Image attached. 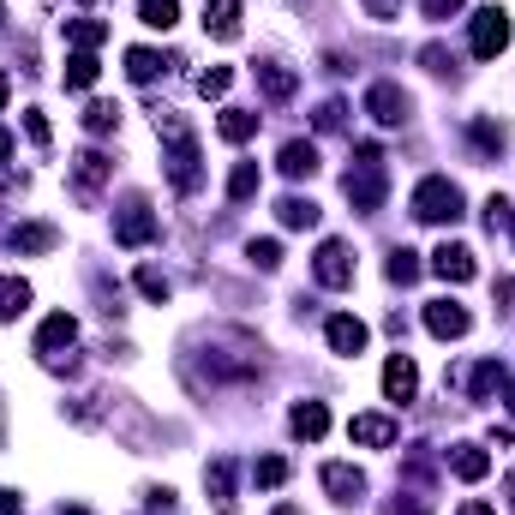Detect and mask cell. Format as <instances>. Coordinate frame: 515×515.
<instances>
[{
  "instance_id": "cell-1",
  "label": "cell",
  "mask_w": 515,
  "mask_h": 515,
  "mask_svg": "<svg viewBox=\"0 0 515 515\" xmlns=\"http://www.w3.org/2000/svg\"><path fill=\"white\" fill-rule=\"evenodd\" d=\"M156 132L168 138V186L186 198V192H198V138L174 120V114H156Z\"/></svg>"
},
{
  "instance_id": "cell-2",
  "label": "cell",
  "mask_w": 515,
  "mask_h": 515,
  "mask_svg": "<svg viewBox=\"0 0 515 515\" xmlns=\"http://www.w3.org/2000/svg\"><path fill=\"white\" fill-rule=\"evenodd\" d=\"M354 156H360V162L348 168L342 192H348V204H354V210H366V216H372V210L384 204V192H390V180H384V150H378V144H360Z\"/></svg>"
},
{
  "instance_id": "cell-3",
  "label": "cell",
  "mask_w": 515,
  "mask_h": 515,
  "mask_svg": "<svg viewBox=\"0 0 515 515\" xmlns=\"http://www.w3.org/2000/svg\"><path fill=\"white\" fill-rule=\"evenodd\" d=\"M462 186L456 180H444V174H432V180H420L414 186V216L420 222H462Z\"/></svg>"
},
{
  "instance_id": "cell-4",
  "label": "cell",
  "mask_w": 515,
  "mask_h": 515,
  "mask_svg": "<svg viewBox=\"0 0 515 515\" xmlns=\"http://www.w3.org/2000/svg\"><path fill=\"white\" fill-rule=\"evenodd\" d=\"M510 12H504V6H480V12H474V54H480V60H498V54H504V48H510Z\"/></svg>"
},
{
  "instance_id": "cell-5",
  "label": "cell",
  "mask_w": 515,
  "mask_h": 515,
  "mask_svg": "<svg viewBox=\"0 0 515 515\" xmlns=\"http://www.w3.org/2000/svg\"><path fill=\"white\" fill-rule=\"evenodd\" d=\"M156 228H162V222H156V210H150L144 198H132V204L114 216V240H120V246H150Z\"/></svg>"
},
{
  "instance_id": "cell-6",
  "label": "cell",
  "mask_w": 515,
  "mask_h": 515,
  "mask_svg": "<svg viewBox=\"0 0 515 515\" xmlns=\"http://www.w3.org/2000/svg\"><path fill=\"white\" fill-rule=\"evenodd\" d=\"M312 276H318L324 288H348V282H354V252H348V240H324L318 258H312Z\"/></svg>"
},
{
  "instance_id": "cell-7",
  "label": "cell",
  "mask_w": 515,
  "mask_h": 515,
  "mask_svg": "<svg viewBox=\"0 0 515 515\" xmlns=\"http://www.w3.org/2000/svg\"><path fill=\"white\" fill-rule=\"evenodd\" d=\"M426 330H432L438 342H462V336L474 330V312L456 306V300H432V306H426Z\"/></svg>"
},
{
  "instance_id": "cell-8",
  "label": "cell",
  "mask_w": 515,
  "mask_h": 515,
  "mask_svg": "<svg viewBox=\"0 0 515 515\" xmlns=\"http://www.w3.org/2000/svg\"><path fill=\"white\" fill-rule=\"evenodd\" d=\"M348 438L366 444V450H390V444L402 438V426H396L390 414H354V420H348Z\"/></svg>"
},
{
  "instance_id": "cell-9",
  "label": "cell",
  "mask_w": 515,
  "mask_h": 515,
  "mask_svg": "<svg viewBox=\"0 0 515 515\" xmlns=\"http://www.w3.org/2000/svg\"><path fill=\"white\" fill-rule=\"evenodd\" d=\"M108 174H114V162H108L102 150H84V156H72V192H78L84 204L96 198V186H102Z\"/></svg>"
},
{
  "instance_id": "cell-10",
  "label": "cell",
  "mask_w": 515,
  "mask_h": 515,
  "mask_svg": "<svg viewBox=\"0 0 515 515\" xmlns=\"http://www.w3.org/2000/svg\"><path fill=\"white\" fill-rule=\"evenodd\" d=\"M384 396H390V402H414V396H420V366H414L408 354H390V360H384Z\"/></svg>"
},
{
  "instance_id": "cell-11",
  "label": "cell",
  "mask_w": 515,
  "mask_h": 515,
  "mask_svg": "<svg viewBox=\"0 0 515 515\" xmlns=\"http://www.w3.org/2000/svg\"><path fill=\"white\" fill-rule=\"evenodd\" d=\"M366 114H372L378 126H402V120H408V96H402L396 84H372V90H366Z\"/></svg>"
},
{
  "instance_id": "cell-12",
  "label": "cell",
  "mask_w": 515,
  "mask_h": 515,
  "mask_svg": "<svg viewBox=\"0 0 515 515\" xmlns=\"http://www.w3.org/2000/svg\"><path fill=\"white\" fill-rule=\"evenodd\" d=\"M432 276H444V282H474V276H480V264H474V252H468V246H450V240H444V246L432 252Z\"/></svg>"
},
{
  "instance_id": "cell-13",
  "label": "cell",
  "mask_w": 515,
  "mask_h": 515,
  "mask_svg": "<svg viewBox=\"0 0 515 515\" xmlns=\"http://www.w3.org/2000/svg\"><path fill=\"white\" fill-rule=\"evenodd\" d=\"M324 492H330L336 504H360V498H366V474L348 468V462H330V468H324Z\"/></svg>"
},
{
  "instance_id": "cell-14",
  "label": "cell",
  "mask_w": 515,
  "mask_h": 515,
  "mask_svg": "<svg viewBox=\"0 0 515 515\" xmlns=\"http://www.w3.org/2000/svg\"><path fill=\"white\" fill-rule=\"evenodd\" d=\"M78 342V324H72V312H54V318H42V330H36V354H60V348H72Z\"/></svg>"
},
{
  "instance_id": "cell-15",
  "label": "cell",
  "mask_w": 515,
  "mask_h": 515,
  "mask_svg": "<svg viewBox=\"0 0 515 515\" xmlns=\"http://www.w3.org/2000/svg\"><path fill=\"white\" fill-rule=\"evenodd\" d=\"M204 36L234 42L240 36V0H204Z\"/></svg>"
},
{
  "instance_id": "cell-16",
  "label": "cell",
  "mask_w": 515,
  "mask_h": 515,
  "mask_svg": "<svg viewBox=\"0 0 515 515\" xmlns=\"http://www.w3.org/2000/svg\"><path fill=\"white\" fill-rule=\"evenodd\" d=\"M252 72H258V90H264V96H270V102H288V96H294V90H300V78H294V72H288V66H282V60H258V66H252Z\"/></svg>"
},
{
  "instance_id": "cell-17",
  "label": "cell",
  "mask_w": 515,
  "mask_h": 515,
  "mask_svg": "<svg viewBox=\"0 0 515 515\" xmlns=\"http://www.w3.org/2000/svg\"><path fill=\"white\" fill-rule=\"evenodd\" d=\"M276 168H282L288 180H312V174H318V150H312L306 138H288L282 156H276Z\"/></svg>"
},
{
  "instance_id": "cell-18",
  "label": "cell",
  "mask_w": 515,
  "mask_h": 515,
  "mask_svg": "<svg viewBox=\"0 0 515 515\" xmlns=\"http://www.w3.org/2000/svg\"><path fill=\"white\" fill-rule=\"evenodd\" d=\"M324 336H330V354H360V348H366V324L348 318V312H336V318L324 324Z\"/></svg>"
},
{
  "instance_id": "cell-19",
  "label": "cell",
  "mask_w": 515,
  "mask_h": 515,
  "mask_svg": "<svg viewBox=\"0 0 515 515\" xmlns=\"http://www.w3.org/2000/svg\"><path fill=\"white\" fill-rule=\"evenodd\" d=\"M288 426H294V438H306V444H318V438L330 432V408H324V402H294V414H288Z\"/></svg>"
},
{
  "instance_id": "cell-20",
  "label": "cell",
  "mask_w": 515,
  "mask_h": 515,
  "mask_svg": "<svg viewBox=\"0 0 515 515\" xmlns=\"http://www.w3.org/2000/svg\"><path fill=\"white\" fill-rule=\"evenodd\" d=\"M450 474L474 486V480H486V474H492V456H486L480 444H456V450H450Z\"/></svg>"
},
{
  "instance_id": "cell-21",
  "label": "cell",
  "mask_w": 515,
  "mask_h": 515,
  "mask_svg": "<svg viewBox=\"0 0 515 515\" xmlns=\"http://www.w3.org/2000/svg\"><path fill=\"white\" fill-rule=\"evenodd\" d=\"M216 132H222L228 144H246V138L258 132V108H222V120H216Z\"/></svg>"
},
{
  "instance_id": "cell-22",
  "label": "cell",
  "mask_w": 515,
  "mask_h": 515,
  "mask_svg": "<svg viewBox=\"0 0 515 515\" xmlns=\"http://www.w3.org/2000/svg\"><path fill=\"white\" fill-rule=\"evenodd\" d=\"M276 216H282V228H318V216H324V210H318L312 198H300V192H288V198L276 204Z\"/></svg>"
},
{
  "instance_id": "cell-23",
  "label": "cell",
  "mask_w": 515,
  "mask_h": 515,
  "mask_svg": "<svg viewBox=\"0 0 515 515\" xmlns=\"http://www.w3.org/2000/svg\"><path fill=\"white\" fill-rule=\"evenodd\" d=\"M12 246H18V252H54L60 234H54L48 222H18V228H12Z\"/></svg>"
},
{
  "instance_id": "cell-24",
  "label": "cell",
  "mask_w": 515,
  "mask_h": 515,
  "mask_svg": "<svg viewBox=\"0 0 515 515\" xmlns=\"http://www.w3.org/2000/svg\"><path fill=\"white\" fill-rule=\"evenodd\" d=\"M66 42L90 54V48H102V42H108V24H102V18H72V24H66Z\"/></svg>"
},
{
  "instance_id": "cell-25",
  "label": "cell",
  "mask_w": 515,
  "mask_h": 515,
  "mask_svg": "<svg viewBox=\"0 0 515 515\" xmlns=\"http://www.w3.org/2000/svg\"><path fill=\"white\" fill-rule=\"evenodd\" d=\"M156 72H168L156 48H126V78H132V84H150Z\"/></svg>"
},
{
  "instance_id": "cell-26",
  "label": "cell",
  "mask_w": 515,
  "mask_h": 515,
  "mask_svg": "<svg viewBox=\"0 0 515 515\" xmlns=\"http://www.w3.org/2000/svg\"><path fill=\"white\" fill-rule=\"evenodd\" d=\"M204 492H210L222 510H234V468H228V462H210V468H204Z\"/></svg>"
},
{
  "instance_id": "cell-27",
  "label": "cell",
  "mask_w": 515,
  "mask_h": 515,
  "mask_svg": "<svg viewBox=\"0 0 515 515\" xmlns=\"http://www.w3.org/2000/svg\"><path fill=\"white\" fill-rule=\"evenodd\" d=\"M24 306H30V282L6 276V282H0V324H12V318H18Z\"/></svg>"
},
{
  "instance_id": "cell-28",
  "label": "cell",
  "mask_w": 515,
  "mask_h": 515,
  "mask_svg": "<svg viewBox=\"0 0 515 515\" xmlns=\"http://www.w3.org/2000/svg\"><path fill=\"white\" fill-rule=\"evenodd\" d=\"M138 18L150 30H174L180 24V0H138Z\"/></svg>"
},
{
  "instance_id": "cell-29",
  "label": "cell",
  "mask_w": 515,
  "mask_h": 515,
  "mask_svg": "<svg viewBox=\"0 0 515 515\" xmlns=\"http://www.w3.org/2000/svg\"><path fill=\"white\" fill-rule=\"evenodd\" d=\"M96 72H102V66H96V54H84V48H78V54L66 60V90H90V84H96Z\"/></svg>"
},
{
  "instance_id": "cell-30",
  "label": "cell",
  "mask_w": 515,
  "mask_h": 515,
  "mask_svg": "<svg viewBox=\"0 0 515 515\" xmlns=\"http://www.w3.org/2000/svg\"><path fill=\"white\" fill-rule=\"evenodd\" d=\"M504 384H510V378H504V366H498V360H486V366L468 378V396H474V402H486V396H492V390H504Z\"/></svg>"
},
{
  "instance_id": "cell-31",
  "label": "cell",
  "mask_w": 515,
  "mask_h": 515,
  "mask_svg": "<svg viewBox=\"0 0 515 515\" xmlns=\"http://www.w3.org/2000/svg\"><path fill=\"white\" fill-rule=\"evenodd\" d=\"M252 192H258V162H234V174H228V198L246 204Z\"/></svg>"
},
{
  "instance_id": "cell-32",
  "label": "cell",
  "mask_w": 515,
  "mask_h": 515,
  "mask_svg": "<svg viewBox=\"0 0 515 515\" xmlns=\"http://www.w3.org/2000/svg\"><path fill=\"white\" fill-rule=\"evenodd\" d=\"M384 270H390V282H396V288H408V282H420V258H414V252H408V246H396V252H390V264H384Z\"/></svg>"
},
{
  "instance_id": "cell-33",
  "label": "cell",
  "mask_w": 515,
  "mask_h": 515,
  "mask_svg": "<svg viewBox=\"0 0 515 515\" xmlns=\"http://www.w3.org/2000/svg\"><path fill=\"white\" fill-rule=\"evenodd\" d=\"M252 480H258L264 492H276V486L288 480V462H282V456H258V462H252Z\"/></svg>"
},
{
  "instance_id": "cell-34",
  "label": "cell",
  "mask_w": 515,
  "mask_h": 515,
  "mask_svg": "<svg viewBox=\"0 0 515 515\" xmlns=\"http://www.w3.org/2000/svg\"><path fill=\"white\" fill-rule=\"evenodd\" d=\"M120 126V108L114 102H90L84 108V132H114Z\"/></svg>"
},
{
  "instance_id": "cell-35",
  "label": "cell",
  "mask_w": 515,
  "mask_h": 515,
  "mask_svg": "<svg viewBox=\"0 0 515 515\" xmlns=\"http://www.w3.org/2000/svg\"><path fill=\"white\" fill-rule=\"evenodd\" d=\"M138 294H144V300H156V306H162V300H168V294H174V288H168V276H162V270H156V264H144V270H138Z\"/></svg>"
},
{
  "instance_id": "cell-36",
  "label": "cell",
  "mask_w": 515,
  "mask_h": 515,
  "mask_svg": "<svg viewBox=\"0 0 515 515\" xmlns=\"http://www.w3.org/2000/svg\"><path fill=\"white\" fill-rule=\"evenodd\" d=\"M228 84H234V72H228V66L198 72V96H228Z\"/></svg>"
},
{
  "instance_id": "cell-37",
  "label": "cell",
  "mask_w": 515,
  "mask_h": 515,
  "mask_svg": "<svg viewBox=\"0 0 515 515\" xmlns=\"http://www.w3.org/2000/svg\"><path fill=\"white\" fill-rule=\"evenodd\" d=\"M252 264L258 270H282V246L276 240H252Z\"/></svg>"
},
{
  "instance_id": "cell-38",
  "label": "cell",
  "mask_w": 515,
  "mask_h": 515,
  "mask_svg": "<svg viewBox=\"0 0 515 515\" xmlns=\"http://www.w3.org/2000/svg\"><path fill=\"white\" fill-rule=\"evenodd\" d=\"M474 138H480V150H504V126H492V120H474Z\"/></svg>"
},
{
  "instance_id": "cell-39",
  "label": "cell",
  "mask_w": 515,
  "mask_h": 515,
  "mask_svg": "<svg viewBox=\"0 0 515 515\" xmlns=\"http://www.w3.org/2000/svg\"><path fill=\"white\" fill-rule=\"evenodd\" d=\"M342 120H348V108H342V102H324V108H318V132H336Z\"/></svg>"
},
{
  "instance_id": "cell-40",
  "label": "cell",
  "mask_w": 515,
  "mask_h": 515,
  "mask_svg": "<svg viewBox=\"0 0 515 515\" xmlns=\"http://www.w3.org/2000/svg\"><path fill=\"white\" fill-rule=\"evenodd\" d=\"M360 6H366L372 18H384V24H390V18H402V6H408V0H360Z\"/></svg>"
},
{
  "instance_id": "cell-41",
  "label": "cell",
  "mask_w": 515,
  "mask_h": 515,
  "mask_svg": "<svg viewBox=\"0 0 515 515\" xmlns=\"http://www.w3.org/2000/svg\"><path fill=\"white\" fill-rule=\"evenodd\" d=\"M24 132H30V144H48V120L36 108H24Z\"/></svg>"
},
{
  "instance_id": "cell-42",
  "label": "cell",
  "mask_w": 515,
  "mask_h": 515,
  "mask_svg": "<svg viewBox=\"0 0 515 515\" xmlns=\"http://www.w3.org/2000/svg\"><path fill=\"white\" fill-rule=\"evenodd\" d=\"M420 6H426V18H438V24H444V18H456V12H462V0H420Z\"/></svg>"
},
{
  "instance_id": "cell-43",
  "label": "cell",
  "mask_w": 515,
  "mask_h": 515,
  "mask_svg": "<svg viewBox=\"0 0 515 515\" xmlns=\"http://www.w3.org/2000/svg\"><path fill=\"white\" fill-rule=\"evenodd\" d=\"M390 515H432V510H426L420 498H402V504H396V510H390Z\"/></svg>"
},
{
  "instance_id": "cell-44",
  "label": "cell",
  "mask_w": 515,
  "mask_h": 515,
  "mask_svg": "<svg viewBox=\"0 0 515 515\" xmlns=\"http://www.w3.org/2000/svg\"><path fill=\"white\" fill-rule=\"evenodd\" d=\"M0 515H24V504H18V492H0Z\"/></svg>"
},
{
  "instance_id": "cell-45",
  "label": "cell",
  "mask_w": 515,
  "mask_h": 515,
  "mask_svg": "<svg viewBox=\"0 0 515 515\" xmlns=\"http://www.w3.org/2000/svg\"><path fill=\"white\" fill-rule=\"evenodd\" d=\"M462 515H498L492 504H462Z\"/></svg>"
},
{
  "instance_id": "cell-46",
  "label": "cell",
  "mask_w": 515,
  "mask_h": 515,
  "mask_svg": "<svg viewBox=\"0 0 515 515\" xmlns=\"http://www.w3.org/2000/svg\"><path fill=\"white\" fill-rule=\"evenodd\" d=\"M0 156H12V138H6V126H0Z\"/></svg>"
},
{
  "instance_id": "cell-47",
  "label": "cell",
  "mask_w": 515,
  "mask_h": 515,
  "mask_svg": "<svg viewBox=\"0 0 515 515\" xmlns=\"http://www.w3.org/2000/svg\"><path fill=\"white\" fill-rule=\"evenodd\" d=\"M504 492H510V510H515V474H510V480H504Z\"/></svg>"
},
{
  "instance_id": "cell-48",
  "label": "cell",
  "mask_w": 515,
  "mask_h": 515,
  "mask_svg": "<svg viewBox=\"0 0 515 515\" xmlns=\"http://www.w3.org/2000/svg\"><path fill=\"white\" fill-rule=\"evenodd\" d=\"M504 396H510V414H515V384H504Z\"/></svg>"
},
{
  "instance_id": "cell-49",
  "label": "cell",
  "mask_w": 515,
  "mask_h": 515,
  "mask_svg": "<svg viewBox=\"0 0 515 515\" xmlns=\"http://www.w3.org/2000/svg\"><path fill=\"white\" fill-rule=\"evenodd\" d=\"M6 90H12V84H6V78H0V108H6Z\"/></svg>"
},
{
  "instance_id": "cell-50",
  "label": "cell",
  "mask_w": 515,
  "mask_h": 515,
  "mask_svg": "<svg viewBox=\"0 0 515 515\" xmlns=\"http://www.w3.org/2000/svg\"><path fill=\"white\" fill-rule=\"evenodd\" d=\"M60 515H90V510H60Z\"/></svg>"
},
{
  "instance_id": "cell-51",
  "label": "cell",
  "mask_w": 515,
  "mask_h": 515,
  "mask_svg": "<svg viewBox=\"0 0 515 515\" xmlns=\"http://www.w3.org/2000/svg\"><path fill=\"white\" fill-rule=\"evenodd\" d=\"M0 18H6V0H0Z\"/></svg>"
},
{
  "instance_id": "cell-52",
  "label": "cell",
  "mask_w": 515,
  "mask_h": 515,
  "mask_svg": "<svg viewBox=\"0 0 515 515\" xmlns=\"http://www.w3.org/2000/svg\"><path fill=\"white\" fill-rule=\"evenodd\" d=\"M84 6H96V0H84Z\"/></svg>"
}]
</instances>
